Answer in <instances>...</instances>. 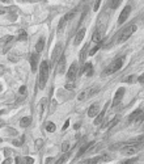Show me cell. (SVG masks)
I'll return each mask as SVG.
<instances>
[{
  "label": "cell",
  "instance_id": "1",
  "mask_svg": "<svg viewBox=\"0 0 144 164\" xmlns=\"http://www.w3.org/2000/svg\"><path fill=\"white\" fill-rule=\"evenodd\" d=\"M47 79H49V63L46 61H43L39 66V78H38V87L41 89L45 88Z\"/></svg>",
  "mask_w": 144,
  "mask_h": 164
},
{
  "label": "cell",
  "instance_id": "2",
  "mask_svg": "<svg viewBox=\"0 0 144 164\" xmlns=\"http://www.w3.org/2000/svg\"><path fill=\"white\" fill-rule=\"evenodd\" d=\"M135 30H136V25L132 24V25H130V26H127L126 29L123 30L122 33H121L119 38H118V42H119V43H123V42H126L127 39L131 37V34L135 32Z\"/></svg>",
  "mask_w": 144,
  "mask_h": 164
},
{
  "label": "cell",
  "instance_id": "3",
  "mask_svg": "<svg viewBox=\"0 0 144 164\" xmlns=\"http://www.w3.org/2000/svg\"><path fill=\"white\" fill-rule=\"evenodd\" d=\"M122 66H123V58H118V59H115V61L113 62L111 64H110L108 68L105 70V75H110V73L117 72L118 70L122 68Z\"/></svg>",
  "mask_w": 144,
  "mask_h": 164
},
{
  "label": "cell",
  "instance_id": "4",
  "mask_svg": "<svg viewBox=\"0 0 144 164\" xmlns=\"http://www.w3.org/2000/svg\"><path fill=\"white\" fill-rule=\"evenodd\" d=\"M142 146L143 143H135V145H130V146H126L123 147L122 150H121V152H122V155H134L136 154L138 151H140L142 150Z\"/></svg>",
  "mask_w": 144,
  "mask_h": 164
},
{
  "label": "cell",
  "instance_id": "5",
  "mask_svg": "<svg viewBox=\"0 0 144 164\" xmlns=\"http://www.w3.org/2000/svg\"><path fill=\"white\" fill-rule=\"evenodd\" d=\"M76 75H77V64L72 63L71 67L68 68V72H67V80H68V83H73L75 81Z\"/></svg>",
  "mask_w": 144,
  "mask_h": 164
},
{
  "label": "cell",
  "instance_id": "6",
  "mask_svg": "<svg viewBox=\"0 0 144 164\" xmlns=\"http://www.w3.org/2000/svg\"><path fill=\"white\" fill-rule=\"evenodd\" d=\"M123 95H125V88L121 87V88H118V91L115 92V96H114V98H113V106H117L118 104L121 103V100L123 98Z\"/></svg>",
  "mask_w": 144,
  "mask_h": 164
},
{
  "label": "cell",
  "instance_id": "7",
  "mask_svg": "<svg viewBox=\"0 0 144 164\" xmlns=\"http://www.w3.org/2000/svg\"><path fill=\"white\" fill-rule=\"evenodd\" d=\"M130 12H131V7L130 5H127V7L123 8V11L121 12V15H119V19H118V24H123V22L127 20V17H128V15H130Z\"/></svg>",
  "mask_w": 144,
  "mask_h": 164
},
{
  "label": "cell",
  "instance_id": "8",
  "mask_svg": "<svg viewBox=\"0 0 144 164\" xmlns=\"http://www.w3.org/2000/svg\"><path fill=\"white\" fill-rule=\"evenodd\" d=\"M64 70H66V56L62 55L60 58L58 59V66H56V72L58 73H63Z\"/></svg>",
  "mask_w": 144,
  "mask_h": 164
},
{
  "label": "cell",
  "instance_id": "9",
  "mask_svg": "<svg viewBox=\"0 0 144 164\" xmlns=\"http://www.w3.org/2000/svg\"><path fill=\"white\" fill-rule=\"evenodd\" d=\"M104 160H109V158H102V156H97V158H93V159H87V160H83L79 164H98Z\"/></svg>",
  "mask_w": 144,
  "mask_h": 164
},
{
  "label": "cell",
  "instance_id": "10",
  "mask_svg": "<svg viewBox=\"0 0 144 164\" xmlns=\"http://www.w3.org/2000/svg\"><path fill=\"white\" fill-rule=\"evenodd\" d=\"M30 66H32V71H37V66H38V53H33L30 55Z\"/></svg>",
  "mask_w": 144,
  "mask_h": 164
},
{
  "label": "cell",
  "instance_id": "11",
  "mask_svg": "<svg viewBox=\"0 0 144 164\" xmlns=\"http://www.w3.org/2000/svg\"><path fill=\"white\" fill-rule=\"evenodd\" d=\"M109 106V103L105 105V108L102 109V112H98V114L96 116V120H94V125H100L101 122H102V118L105 117V113H106V109H108Z\"/></svg>",
  "mask_w": 144,
  "mask_h": 164
},
{
  "label": "cell",
  "instance_id": "12",
  "mask_svg": "<svg viewBox=\"0 0 144 164\" xmlns=\"http://www.w3.org/2000/svg\"><path fill=\"white\" fill-rule=\"evenodd\" d=\"M98 112H100V106H98V104L97 103H94L92 106L89 108V110H88V116L90 118L92 117H96V116L98 114Z\"/></svg>",
  "mask_w": 144,
  "mask_h": 164
},
{
  "label": "cell",
  "instance_id": "13",
  "mask_svg": "<svg viewBox=\"0 0 144 164\" xmlns=\"http://www.w3.org/2000/svg\"><path fill=\"white\" fill-rule=\"evenodd\" d=\"M84 36H85V28L80 29V30L77 32V34H76V37H75V41H73V42H75V45H76V46L81 43V41H83Z\"/></svg>",
  "mask_w": 144,
  "mask_h": 164
},
{
  "label": "cell",
  "instance_id": "14",
  "mask_svg": "<svg viewBox=\"0 0 144 164\" xmlns=\"http://www.w3.org/2000/svg\"><path fill=\"white\" fill-rule=\"evenodd\" d=\"M85 73L87 76H92L93 75V66H92V63H85L84 64V68L80 71V73Z\"/></svg>",
  "mask_w": 144,
  "mask_h": 164
},
{
  "label": "cell",
  "instance_id": "15",
  "mask_svg": "<svg viewBox=\"0 0 144 164\" xmlns=\"http://www.w3.org/2000/svg\"><path fill=\"white\" fill-rule=\"evenodd\" d=\"M62 51V45H56V47L54 49V51H52V56H51V63H55L56 62V59H58V55H59V53Z\"/></svg>",
  "mask_w": 144,
  "mask_h": 164
},
{
  "label": "cell",
  "instance_id": "16",
  "mask_svg": "<svg viewBox=\"0 0 144 164\" xmlns=\"http://www.w3.org/2000/svg\"><path fill=\"white\" fill-rule=\"evenodd\" d=\"M93 146V142H88V143H85L83 147H81L80 150H79V152H77V156H81V155H84L87 151L90 148V147Z\"/></svg>",
  "mask_w": 144,
  "mask_h": 164
},
{
  "label": "cell",
  "instance_id": "17",
  "mask_svg": "<svg viewBox=\"0 0 144 164\" xmlns=\"http://www.w3.org/2000/svg\"><path fill=\"white\" fill-rule=\"evenodd\" d=\"M140 114H143L142 109H136V110H135V112H132V113H131V116H130V117H128V122H132V121H134V122H135V121H136V118L139 117Z\"/></svg>",
  "mask_w": 144,
  "mask_h": 164
},
{
  "label": "cell",
  "instance_id": "18",
  "mask_svg": "<svg viewBox=\"0 0 144 164\" xmlns=\"http://www.w3.org/2000/svg\"><path fill=\"white\" fill-rule=\"evenodd\" d=\"M43 47H45V38H41L35 45V53H38L39 54V53L43 50Z\"/></svg>",
  "mask_w": 144,
  "mask_h": 164
},
{
  "label": "cell",
  "instance_id": "19",
  "mask_svg": "<svg viewBox=\"0 0 144 164\" xmlns=\"http://www.w3.org/2000/svg\"><path fill=\"white\" fill-rule=\"evenodd\" d=\"M30 123H32V118L30 117H22L21 121H20V125H21L22 128H28Z\"/></svg>",
  "mask_w": 144,
  "mask_h": 164
},
{
  "label": "cell",
  "instance_id": "20",
  "mask_svg": "<svg viewBox=\"0 0 144 164\" xmlns=\"http://www.w3.org/2000/svg\"><path fill=\"white\" fill-rule=\"evenodd\" d=\"M67 22H68V21H67V20L64 19V17L60 19V21H59V24H58V32H59V33H62V32L64 30V28H66Z\"/></svg>",
  "mask_w": 144,
  "mask_h": 164
},
{
  "label": "cell",
  "instance_id": "21",
  "mask_svg": "<svg viewBox=\"0 0 144 164\" xmlns=\"http://www.w3.org/2000/svg\"><path fill=\"white\" fill-rule=\"evenodd\" d=\"M17 39H18V41H26V39H28V33H26V30H24V29L20 30Z\"/></svg>",
  "mask_w": 144,
  "mask_h": 164
},
{
  "label": "cell",
  "instance_id": "22",
  "mask_svg": "<svg viewBox=\"0 0 144 164\" xmlns=\"http://www.w3.org/2000/svg\"><path fill=\"white\" fill-rule=\"evenodd\" d=\"M87 49H88V43H85V45H84L83 50H81V53H80V62H81V63H84V61H85V55H87Z\"/></svg>",
  "mask_w": 144,
  "mask_h": 164
},
{
  "label": "cell",
  "instance_id": "23",
  "mask_svg": "<svg viewBox=\"0 0 144 164\" xmlns=\"http://www.w3.org/2000/svg\"><path fill=\"white\" fill-rule=\"evenodd\" d=\"M8 59H9L11 62H13V63H16V62H18V55L16 54V53L11 51V53H8Z\"/></svg>",
  "mask_w": 144,
  "mask_h": 164
},
{
  "label": "cell",
  "instance_id": "24",
  "mask_svg": "<svg viewBox=\"0 0 144 164\" xmlns=\"http://www.w3.org/2000/svg\"><path fill=\"white\" fill-rule=\"evenodd\" d=\"M46 130H47L49 133H54L55 130H56L55 123H54V122H47V123H46Z\"/></svg>",
  "mask_w": 144,
  "mask_h": 164
},
{
  "label": "cell",
  "instance_id": "25",
  "mask_svg": "<svg viewBox=\"0 0 144 164\" xmlns=\"http://www.w3.org/2000/svg\"><path fill=\"white\" fill-rule=\"evenodd\" d=\"M24 140H25V137H24V135H21V138H20V139H15V140H13L12 145L13 146H22Z\"/></svg>",
  "mask_w": 144,
  "mask_h": 164
},
{
  "label": "cell",
  "instance_id": "26",
  "mask_svg": "<svg viewBox=\"0 0 144 164\" xmlns=\"http://www.w3.org/2000/svg\"><path fill=\"white\" fill-rule=\"evenodd\" d=\"M67 159H68V154H64L63 156L59 158V159L56 160V163H55V164H64V162H66Z\"/></svg>",
  "mask_w": 144,
  "mask_h": 164
},
{
  "label": "cell",
  "instance_id": "27",
  "mask_svg": "<svg viewBox=\"0 0 144 164\" xmlns=\"http://www.w3.org/2000/svg\"><path fill=\"white\" fill-rule=\"evenodd\" d=\"M98 91H100V88L98 87H93V88H90L89 91H88V96H93V95H96Z\"/></svg>",
  "mask_w": 144,
  "mask_h": 164
},
{
  "label": "cell",
  "instance_id": "28",
  "mask_svg": "<svg viewBox=\"0 0 144 164\" xmlns=\"http://www.w3.org/2000/svg\"><path fill=\"white\" fill-rule=\"evenodd\" d=\"M121 3H122V0H113V1H111V9H115V8H118Z\"/></svg>",
  "mask_w": 144,
  "mask_h": 164
},
{
  "label": "cell",
  "instance_id": "29",
  "mask_svg": "<svg viewBox=\"0 0 144 164\" xmlns=\"http://www.w3.org/2000/svg\"><path fill=\"white\" fill-rule=\"evenodd\" d=\"M134 80H135V76L134 75H130V76H127V78L125 79V83L132 84V83H134Z\"/></svg>",
  "mask_w": 144,
  "mask_h": 164
},
{
  "label": "cell",
  "instance_id": "30",
  "mask_svg": "<svg viewBox=\"0 0 144 164\" xmlns=\"http://www.w3.org/2000/svg\"><path fill=\"white\" fill-rule=\"evenodd\" d=\"M100 47H101V45H100V43H97V46H94L93 49H90V51L88 53V54H89V55H94V54H96V51H97V50L100 49Z\"/></svg>",
  "mask_w": 144,
  "mask_h": 164
},
{
  "label": "cell",
  "instance_id": "31",
  "mask_svg": "<svg viewBox=\"0 0 144 164\" xmlns=\"http://www.w3.org/2000/svg\"><path fill=\"white\" fill-rule=\"evenodd\" d=\"M70 148V143L68 142H63V145H62V151L63 152H67Z\"/></svg>",
  "mask_w": 144,
  "mask_h": 164
},
{
  "label": "cell",
  "instance_id": "32",
  "mask_svg": "<svg viewBox=\"0 0 144 164\" xmlns=\"http://www.w3.org/2000/svg\"><path fill=\"white\" fill-rule=\"evenodd\" d=\"M42 146H43V140H42V139H37L35 140V148L39 150Z\"/></svg>",
  "mask_w": 144,
  "mask_h": 164
},
{
  "label": "cell",
  "instance_id": "33",
  "mask_svg": "<svg viewBox=\"0 0 144 164\" xmlns=\"http://www.w3.org/2000/svg\"><path fill=\"white\" fill-rule=\"evenodd\" d=\"M15 162H16V164H25V159L22 156H17Z\"/></svg>",
  "mask_w": 144,
  "mask_h": 164
},
{
  "label": "cell",
  "instance_id": "34",
  "mask_svg": "<svg viewBox=\"0 0 144 164\" xmlns=\"http://www.w3.org/2000/svg\"><path fill=\"white\" fill-rule=\"evenodd\" d=\"M136 160H138V158H132V159H128V160H126V162H123L121 164H134Z\"/></svg>",
  "mask_w": 144,
  "mask_h": 164
},
{
  "label": "cell",
  "instance_id": "35",
  "mask_svg": "<svg viewBox=\"0 0 144 164\" xmlns=\"http://www.w3.org/2000/svg\"><path fill=\"white\" fill-rule=\"evenodd\" d=\"M25 92H26V87H25V86L20 87V89H18V93H20V95L24 96V95H25Z\"/></svg>",
  "mask_w": 144,
  "mask_h": 164
},
{
  "label": "cell",
  "instance_id": "36",
  "mask_svg": "<svg viewBox=\"0 0 144 164\" xmlns=\"http://www.w3.org/2000/svg\"><path fill=\"white\" fill-rule=\"evenodd\" d=\"M34 163V159H33V158H25V164H33Z\"/></svg>",
  "mask_w": 144,
  "mask_h": 164
},
{
  "label": "cell",
  "instance_id": "37",
  "mask_svg": "<svg viewBox=\"0 0 144 164\" xmlns=\"http://www.w3.org/2000/svg\"><path fill=\"white\" fill-rule=\"evenodd\" d=\"M73 83H68V84H66V89H73Z\"/></svg>",
  "mask_w": 144,
  "mask_h": 164
},
{
  "label": "cell",
  "instance_id": "38",
  "mask_svg": "<svg viewBox=\"0 0 144 164\" xmlns=\"http://www.w3.org/2000/svg\"><path fill=\"white\" fill-rule=\"evenodd\" d=\"M85 97H87L85 92H81V95H79V100H84Z\"/></svg>",
  "mask_w": 144,
  "mask_h": 164
},
{
  "label": "cell",
  "instance_id": "39",
  "mask_svg": "<svg viewBox=\"0 0 144 164\" xmlns=\"http://www.w3.org/2000/svg\"><path fill=\"white\" fill-rule=\"evenodd\" d=\"M11 163H12V159H11V158H7V159L3 162V164H11Z\"/></svg>",
  "mask_w": 144,
  "mask_h": 164
},
{
  "label": "cell",
  "instance_id": "40",
  "mask_svg": "<svg viewBox=\"0 0 144 164\" xmlns=\"http://www.w3.org/2000/svg\"><path fill=\"white\" fill-rule=\"evenodd\" d=\"M100 3H101V0H97V1H96V5H94V11H98V7H100Z\"/></svg>",
  "mask_w": 144,
  "mask_h": 164
},
{
  "label": "cell",
  "instance_id": "41",
  "mask_svg": "<svg viewBox=\"0 0 144 164\" xmlns=\"http://www.w3.org/2000/svg\"><path fill=\"white\" fill-rule=\"evenodd\" d=\"M68 125H70V120H67L66 122H64V125H63V130H66L67 128H68Z\"/></svg>",
  "mask_w": 144,
  "mask_h": 164
},
{
  "label": "cell",
  "instance_id": "42",
  "mask_svg": "<svg viewBox=\"0 0 144 164\" xmlns=\"http://www.w3.org/2000/svg\"><path fill=\"white\" fill-rule=\"evenodd\" d=\"M8 133H9V134H13V135L17 134V131H16V130H13V129H8Z\"/></svg>",
  "mask_w": 144,
  "mask_h": 164
},
{
  "label": "cell",
  "instance_id": "43",
  "mask_svg": "<svg viewBox=\"0 0 144 164\" xmlns=\"http://www.w3.org/2000/svg\"><path fill=\"white\" fill-rule=\"evenodd\" d=\"M4 71H5L4 66H1V64H0V75H3V73H4Z\"/></svg>",
  "mask_w": 144,
  "mask_h": 164
},
{
  "label": "cell",
  "instance_id": "44",
  "mask_svg": "<svg viewBox=\"0 0 144 164\" xmlns=\"http://www.w3.org/2000/svg\"><path fill=\"white\" fill-rule=\"evenodd\" d=\"M143 80H144V75H140L139 79H138V81H139V83H143Z\"/></svg>",
  "mask_w": 144,
  "mask_h": 164
},
{
  "label": "cell",
  "instance_id": "45",
  "mask_svg": "<svg viewBox=\"0 0 144 164\" xmlns=\"http://www.w3.org/2000/svg\"><path fill=\"white\" fill-rule=\"evenodd\" d=\"M4 152H5V155H7V158H8V155L12 154V151H11V150H4Z\"/></svg>",
  "mask_w": 144,
  "mask_h": 164
},
{
  "label": "cell",
  "instance_id": "46",
  "mask_svg": "<svg viewBox=\"0 0 144 164\" xmlns=\"http://www.w3.org/2000/svg\"><path fill=\"white\" fill-rule=\"evenodd\" d=\"M5 12H7V9H5V8H0V15H4Z\"/></svg>",
  "mask_w": 144,
  "mask_h": 164
},
{
  "label": "cell",
  "instance_id": "47",
  "mask_svg": "<svg viewBox=\"0 0 144 164\" xmlns=\"http://www.w3.org/2000/svg\"><path fill=\"white\" fill-rule=\"evenodd\" d=\"M4 125H5V122H4V121H3V120H0V129H1Z\"/></svg>",
  "mask_w": 144,
  "mask_h": 164
},
{
  "label": "cell",
  "instance_id": "48",
  "mask_svg": "<svg viewBox=\"0 0 144 164\" xmlns=\"http://www.w3.org/2000/svg\"><path fill=\"white\" fill-rule=\"evenodd\" d=\"M21 1H29V3H35V1H38V0H21Z\"/></svg>",
  "mask_w": 144,
  "mask_h": 164
},
{
  "label": "cell",
  "instance_id": "49",
  "mask_svg": "<svg viewBox=\"0 0 144 164\" xmlns=\"http://www.w3.org/2000/svg\"><path fill=\"white\" fill-rule=\"evenodd\" d=\"M50 162H51V158H49V159H46V164H50Z\"/></svg>",
  "mask_w": 144,
  "mask_h": 164
},
{
  "label": "cell",
  "instance_id": "50",
  "mask_svg": "<svg viewBox=\"0 0 144 164\" xmlns=\"http://www.w3.org/2000/svg\"><path fill=\"white\" fill-rule=\"evenodd\" d=\"M3 91V86H1V84H0V92H1Z\"/></svg>",
  "mask_w": 144,
  "mask_h": 164
},
{
  "label": "cell",
  "instance_id": "51",
  "mask_svg": "<svg viewBox=\"0 0 144 164\" xmlns=\"http://www.w3.org/2000/svg\"><path fill=\"white\" fill-rule=\"evenodd\" d=\"M1 1H4V3H8V1H9V0H1Z\"/></svg>",
  "mask_w": 144,
  "mask_h": 164
},
{
  "label": "cell",
  "instance_id": "52",
  "mask_svg": "<svg viewBox=\"0 0 144 164\" xmlns=\"http://www.w3.org/2000/svg\"><path fill=\"white\" fill-rule=\"evenodd\" d=\"M38 1H39V0H38ZM41 1H46V0H41Z\"/></svg>",
  "mask_w": 144,
  "mask_h": 164
},
{
  "label": "cell",
  "instance_id": "53",
  "mask_svg": "<svg viewBox=\"0 0 144 164\" xmlns=\"http://www.w3.org/2000/svg\"><path fill=\"white\" fill-rule=\"evenodd\" d=\"M1 140H3V139H0V142H1Z\"/></svg>",
  "mask_w": 144,
  "mask_h": 164
}]
</instances>
